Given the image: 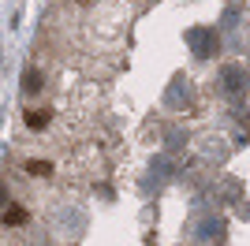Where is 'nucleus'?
<instances>
[{
  "label": "nucleus",
  "mask_w": 250,
  "mask_h": 246,
  "mask_svg": "<svg viewBox=\"0 0 250 246\" xmlns=\"http://www.w3.org/2000/svg\"><path fill=\"white\" fill-rule=\"evenodd\" d=\"M0 220H4V224H8V227H22V224H26V220H30V213H26L22 205H8Z\"/></svg>",
  "instance_id": "f257e3e1"
},
{
  "label": "nucleus",
  "mask_w": 250,
  "mask_h": 246,
  "mask_svg": "<svg viewBox=\"0 0 250 246\" xmlns=\"http://www.w3.org/2000/svg\"><path fill=\"white\" fill-rule=\"evenodd\" d=\"M49 120H52V112H49V108L26 112V127H30V131H45V127H49Z\"/></svg>",
  "instance_id": "f03ea898"
},
{
  "label": "nucleus",
  "mask_w": 250,
  "mask_h": 246,
  "mask_svg": "<svg viewBox=\"0 0 250 246\" xmlns=\"http://www.w3.org/2000/svg\"><path fill=\"white\" fill-rule=\"evenodd\" d=\"M22 93H42V71H34V67L22 71Z\"/></svg>",
  "instance_id": "7ed1b4c3"
},
{
  "label": "nucleus",
  "mask_w": 250,
  "mask_h": 246,
  "mask_svg": "<svg viewBox=\"0 0 250 246\" xmlns=\"http://www.w3.org/2000/svg\"><path fill=\"white\" fill-rule=\"evenodd\" d=\"M26 172L30 175H52V164L49 161H26Z\"/></svg>",
  "instance_id": "20e7f679"
},
{
  "label": "nucleus",
  "mask_w": 250,
  "mask_h": 246,
  "mask_svg": "<svg viewBox=\"0 0 250 246\" xmlns=\"http://www.w3.org/2000/svg\"><path fill=\"white\" fill-rule=\"evenodd\" d=\"M4 202H8V190H4V186H0V205H4Z\"/></svg>",
  "instance_id": "39448f33"
}]
</instances>
